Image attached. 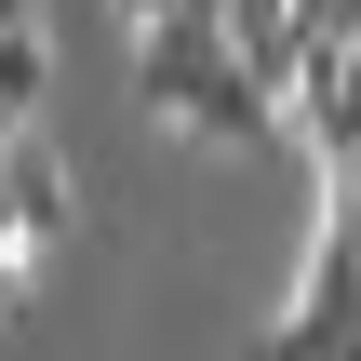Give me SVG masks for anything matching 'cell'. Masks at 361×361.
<instances>
[{
  "mask_svg": "<svg viewBox=\"0 0 361 361\" xmlns=\"http://www.w3.org/2000/svg\"><path fill=\"white\" fill-rule=\"evenodd\" d=\"M281 348H361V161H322V241H308V281L281 308Z\"/></svg>",
  "mask_w": 361,
  "mask_h": 361,
  "instance_id": "cell-2",
  "label": "cell"
},
{
  "mask_svg": "<svg viewBox=\"0 0 361 361\" xmlns=\"http://www.w3.org/2000/svg\"><path fill=\"white\" fill-rule=\"evenodd\" d=\"M27 255H40V241H27V214L0 201V322H27Z\"/></svg>",
  "mask_w": 361,
  "mask_h": 361,
  "instance_id": "cell-5",
  "label": "cell"
},
{
  "mask_svg": "<svg viewBox=\"0 0 361 361\" xmlns=\"http://www.w3.org/2000/svg\"><path fill=\"white\" fill-rule=\"evenodd\" d=\"M308 13H322V27H335V40H361V0H308Z\"/></svg>",
  "mask_w": 361,
  "mask_h": 361,
  "instance_id": "cell-6",
  "label": "cell"
},
{
  "mask_svg": "<svg viewBox=\"0 0 361 361\" xmlns=\"http://www.w3.org/2000/svg\"><path fill=\"white\" fill-rule=\"evenodd\" d=\"M0 201L27 214V241H40V255H54V241L80 228V188H67V161H54V147H40L27 121H0Z\"/></svg>",
  "mask_w": 361,
  "mask_h": 361,
  "instance_id": "cell-3",
  "label": "cell"
},
{
  "mask_svg": "<svg viewBox=\"0 0 361 361\" xmlns=\"http://www.w3.org/2000/svg\"><path fill=\"white\" fill-rule=\"evenodd\" d=\"M27 13H40V0H0V27H27Z\"/></svg>",
  "mask_w": 361,
  "mask_h": 361,
  "instance_id": "cell-7",
  "label": "cell"
},
{
  "mask_svg": "<svg viewBox=\"0 0 361 361\" xmlns=\"http://www.w3.org/2000/svg\"><path fill=\"white\" fill-rule=\"evenodd\" d=\"M134 94L188 134V147H268V134H295L281 121V94L241 67V40H228V0H174V13H134Z\"/></svg>",
  "mask_w": 361,
  "mask_h": 361,
  "instance_id": "cell-1",
  "label": "cell"
},
{
  "mask_svg": "<svg viewBox=\"0 0 361 361\" xmlns=\"http://www.w3.org/2000/svg\"><path fill=\"white\" fill-rule=\"evenodd\" d=\"M40 94H54V40L27 13V27H0V121H40Z\"/></svg>",
  "mask_w": 361,
  "mask_h": 361,
  "instance_id": "cell-4",
  "label": "cell"
}]
</instances>
